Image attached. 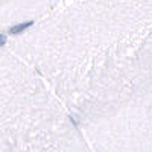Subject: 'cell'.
Masks as SVG:
<instances>
[{"label": "cell", "instance_id": "cell-1", "mask_svg": "<svg viewBox=\"0 0 152 152\" xmlns=\"http://www.w3.org/2000/svg\"><path fill=\"white\" fill-rule=\"evenodd\" d=\"M6 47L94 152H152V0H69Z\"/></svg>", "mask_w": 152, "mask_h": 152}, {"label": "cell", "instance_id": "cell-2", "mask_svg": "<svg viewBox=\"0 0 152 152\" xmlns=\"http://www.w3.org/2000/svg\"><path fill=\"white\" fill-rule=\"evenodd\" d=\"M0 152H94L37 72L0 49Z\"/></svg>", "mask_w": 152, "mask_h": 152}, {"label": "cell", "instance_id": "cell-3", "mask_svg": "<svg viewBox=\"0 0 152 152\" xmlns=\"http://www.w3.org/2000/svg\"><path fill=\"white\" fill-rule=\"evenodd\" d=\"M69 0H0V32L28 21H40Z\"/></svg>", "mask_w": 152, "mask_h": 152}, {"label": "cell", "instance_id": "cell-4", "mask_svg": "<svg viewBox=\"0 0 152 152\" xmlns=\"http://www.w3.org/2000/svg\"><path fill=\"white\" fill-rule=\"evenodd\" d=\"M8 35L6 34H3V32H0V49H3V47H6L8 46Z\"/></svg>", "mask_w": 152, "mask_h": 152}]
</instances>
